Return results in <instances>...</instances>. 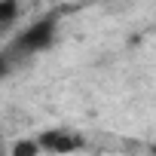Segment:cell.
<instances>
[{
  "label": "cell",
  "instance_id": "277c9868",
  "mask_svg": "<svg viewBox=\"0 0 156 156\" xmlns=\"http://www.w3.org/2000/svg\"><path fill=\"white\" fill-rule=\"evenodd\" d=\"M19 12H22V3H19V0H0V28L12 25V22L19 19Z\"/></svg>",
  "mask_w": 156,
  "mask_h": 156
},
{
  "label": "cell",
  "instance_id": "6da1fadb",
  "mask_svg": "<svg viewBox=\"0 0 156 156\" xmlns=\"http://www.w3.org/2000/svg\"><path fill=\"white\" fill-rule=\"evenodd\" d=\"M55 34H58V12H46L43 19L31 22V25L6 46V52H9V58H12L16 64H22L25 58H31V55L49 49V46L55 43Z\"/></svg>",
  "mask_w": 156,
  "mask_h": 156
},
{
  "label": "cell",
  "instance_id": "3957f363",
  "mask_svg": "<svg viewBox=\"0 0 156 156\" xmlns=\"http://www.w3.org/2000/svg\"><path fill=\"white\" fill-rule=\"evenodd\" d=\"M6 156H40L37 138H19V141H12V147H9Z\"/></svg>",
  "mask_w": 156,
  "mask_h": 156
},
{
  "label": "cell",
  "instance_id": "5b68a950",
  "mask_svg": "<svg viewBox=\"0 0 156 156\" xmlns=\"http://www.w3.org/2000/svg\"><path fill=\"white\" fill-rule=\"evenodd\" d=\"M12 70H16V61H12V58H9V52L3 49V52H0V80H3L6 73H12Z\"/></svg>",
  "mask_w": 156,
  "mask_h": 156
},
{
  "label": "cell",
  "instance_id": "7a4b0ae2",
  "mask_svg": "<svg viewBox=\"0 0 156 156\" xmlns=\"http://www.w3.org/2000/svg\"><path fill=\"white\" fill-rule=\"evenodd\" d=\"M37 147H40V153L70 156V153H80L86 147V138L80 132H70V129H46L37 135Z\"/></svg>",
  "mask_w": 156,
  "mask_h": 156
},
{
  "label": "cell",
  "instance_id": "8992f818",
  "mask_svg": "<svg viewBox=\"0 0 156 156\" xmlns=\"http://www.w3.org/2000/svg\"><path fill=\"white\" fill-rule=\"evenodd\" d=\"M6 153H9V150H3V147H0V156H6Z\"/></svg>",
  "mask_w": 156,
  "mask_h": 156
}]
</instances>
